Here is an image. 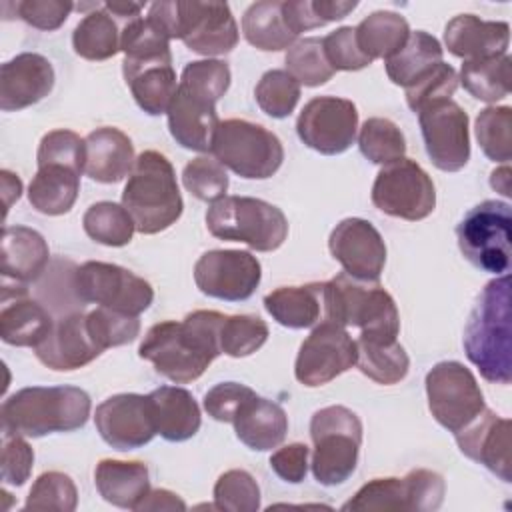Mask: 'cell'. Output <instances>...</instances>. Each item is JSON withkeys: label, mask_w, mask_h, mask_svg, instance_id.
<instances>
[{"label": "cell", "mask_w": 512, "mask_h": 512, "mask_svg": "<svg viewBox=\"0 0 512 512\" xmlns=\"http://www.w3.org/2000/svg\"><path fill=\"white\" fill-rule=\"evenodd\" d=\"M224 318L216 310H194L182 322H158L146 332L138 354L160 376L176 384H188L200 378L212 360L222 354L220 330Z\"/></svg>", "instance_id": "1"}, {"label": "cell", "mask_w": 512, "mask_h": 512, "mask_svg": "<svg viewBox=\"0 0 512 512\" xmlns=\"http://www.w3.org/2000/svg\"><path fill=\"white\" fill-rule=\"evenodd\" d=\"M230 86V68L222 60H196L184 66L168 108L172 138L188 150L210 152L220 124L216 102Z\"/></svg>", "instance_id": "2"}, {"label": "cell", "mask_w": 512, "mask_h": 512, "mask_svg": "<svg viewBox=\"0 0 512 512\" xmlns=\"http://www.w3.org/2000/svg\"><path fill=\"white\" fill-rule=\"evenodd\" d=\"M464 352L480 370L482 378L494 384L512 380V346H510V276L490 280L464 328Z\"/></svg>", "instance_id": "3"}, {"label": "cell", "mask_w": 512, "mask_h": 512, "mask_svg": "<svg viewBox=\"0 0 512 512\" xmlns=\"http://www.w3.org/2000/svg\"><path fill=\"white\" fill-rule=\"evenodd\" d=\"M90 396L76 386H28L2 402V430L28 438L72 432L90 416Z\"/></svg>", "instance_id": "4"}, {"label": "cell", "mask_w": 512, "mask_h": 512, "mask_svg": "<svg viewBox=\"0 0 512 512\" xmlns=\"http://www.w3.org/2000/svg\"><path fill=\"white\" fill-rule=\"evenodd\" d=\"M122 206L140 234L164 232L182 216L184 202L176 174L164 154L144 150L136 158L122 190Z\"/></svg>", "instance_id": "5"}, {"label": "cell", "mask_w": 512, "mask_h": 512, "mask_svg": "<svg viewBox=\"0 0 512 512\" xmlns=\"http://www.w3.org/2000/svg\"><path fill=\"white\" fill-rule=\"evenodd\" d=\"M148 18L170 40L178 38L202 56H222L238 44V26L226 2H154Z\"/></svg>", "instance_id": "6"}, {"label": "cell", "mask_w": 512, "mask_h": 512, "mask_svg": "<svg viewBox=\"0 0 512 512\" xmlns=\"http://www.w3.org/2000/svg\"><path fill=\"white\" fill-rule=\"evenodd\" d=\"M324 320L360 328V338L398 340L400 314L394 298L378 284L346 272L324 282ZM322 320V322H324Z\"/></svg>", "instance_id": "7"}, {"label": "cell", "mask_w": 512, "mask_h": 512, "mask_svg": "<svg viewBox=\"0 0 512 512\" xmlns=\"http://www.w3.org/2000/svg\"><path fill=\"white\" fill-rule=\"evenodd\" d=\"M206 228L214 238L244 242L252 250L272 252L288 236L284 212L260 198L224 196L206 210Z\"/></svg>", "instance_id": "8"}, {"label": "cell", "mask_w": 512, "mask_h": 512, "mask_svg": "<svg viewBox=\"0 0 512 512\" xmlns=\"http://www.w3.org/2000/svg\"><path fill=\"white\" fill-rule=\"evenodd\" d=\"M314 442L312 474L322 486L346 482L358 464L362 444V422L346 406H326L314 412L310 420Z\"/></svg>", "instance_id": "9"}, {"label": "cell", "mask_w": 512, "mask_h": 512, "mask_svg": "<svg viewBox=\"0 0 512 512\" xmlns=\"http://www.w3.org/2000/svg\"><path fill=\"white\" fill-rule=\"evenodd\" d=\"M210 152L224 168L248 180L270 178L284 160L280 138L262 124L242 118L218 124Z\"/></svg>", "instance_id": "10"}, {"label": "cell", "mask_w": 512, "mask_h": 512, "mask_svg": "<svg viewBox=\"0 0 512 512\" xmlns=\"http://www.w3.org/2000/svg\"><path fill=\"white\" fill-rule=\"evenodd\" d=\"M512 208L502 200H484L470 208L456 226L462 256L482 272L496 276L510 270Z\"/></svg>", "instance_id": "11"}, {"label": "cell", "mask_w": 512, "mask_h": 512, "mask_svg": "<svg viewBox=\"0 0 512 512\" xmlns=\"http://www.w3.org/2000/svg\"><path fill=\"white\" fill-rule=\"evenodd\" d=\"M72 288L82 302L130 316L142 314L154 300V290L148 280L128 268L98 260H88L74 270Z\"/></svg>", "instance_id": "12"}, {"label": "cell", "mask_w": 512, "mask_h": 512, "mask_svg": "<svg viewBox=\"0 0 512 512\" xmlns=\"http://www.w3.org/2000/svg\"><path fill=\"white\" fill-rule=\"evenodd\" d=\"M424 384L434 420L452 434L466 428L486 408L474 374L462 362L444 360L434 364Z\"/></svg>", "instance_id": "13"}, {"label": "cell", "mask_w": 512, "mask_h": 512, "mask_svg": "<svg viewBox=\"0 0 512 512\" xmlns=\"http://www.w3.org/2000/svg\"><path fill=\"white\" fill-rule=\"evenodd\" d=\"M372 204L394 218L424 220L436 208L434 182L418 162L404 156L376 174Z\"/></svg>", "instance_id": "14"}, {"label": "cell", "mask_w": 512, "mask_h": 512, "mask_svg": "<svg viewBox=\"0 0 512 512\" xmlns=\"http://www.w3.org/2000/svg\"><path fill=\"white\" fill-rule=\"evenodd\" d=\"M446 484L438 472L416 468L404 478H374L366 482L342 510H416L432 512L444 502Z\"/></svg>", "instance_id": "15"}, {"label": "cell", "mask_w": 512, "mask_h": 512, "mask_svg": "<svg viewBox=\"0 0 512 512\" xmlns=\"http://www.w3.org/2000/svg\"><path fill=\"white\" fill-rule=\"evenodd\" d=\"M426 154L442 172H458L470 160L468 114L452 98L428 104L418 112Z\"/></svg>", "instance_id": "16"}, {"label": "cell", "mask_w": 512, "mask_h": 512, "mask_svg": "<svg viewBox=\"0 0 512 512\" xmlns=\"http://www.w3.org/2000/svg\"><path fill=\"white\" fill-rule=\"evenodd\" d=\"M356 340L344 326L324 320L300 344L294 376L308 388L324 386L356 364Z\"/></svg>", "instance_id": "17"}, {"label": "cell", "mask_w": 512, "mask_h": 512, "mask_svg": "<svg viewBox=\"0 0 512 512\" xmlns=\"http://www.w3.org/2000/svg\"><path fill=\"white\" fill-rule=\"evenodd\" d=\"M358 130V110L352 100L316 96L304 104L298 120V138L312 150L334 156L346 152Z\"/></svg>", "instance_id": "18"}, {"label": "cell", "mask_w": 512, "mask_h": 512, "mask_svg": "<svg viewBox=\"0 0 512 512\" xmlns=\"http://www.w3.org/2000/svg\"><path fill=\"white\" fill-rule=\"evenodd\" d=\"M262 278L256 256L246 250H208L194 264V282L210 298L248 300Z\"/></svg>", "instance_id": "19"}, {"label": "cell", "mask_w": 512, "mask_h": 512, "mask_svg": "<svg viewBox=\"0 0 512 512\" xmlns=\"http://www.w3.org/2000/svg\"><path fill=\"white\" fill-rule=\"evenodd\" d=\"M94 424L102 440L122 452L140 448L158 434L148 396L132 392L114 394L100 402L94 412Z\"/></svg>", "instance_id": "20"}, {"label": "cell", "mask_w": 512, "mask_h": 512, "mask_svg": "<svg viewBox=\"0 0 512 512\" xmlns=\"http://www.w3.org/2000/svg\"><path fill=\"white\" fill-rule=\"evenodd\" d=\"M328 248L352 278L378 282L386 264V244L364 218H344L330 232Z\"/></svg>", "instance_id": "21"}, {"label": "cell", "mask_w": 512, "mask_h": 512, "mask_svg": "<svg viewBox=\"0 0 512 512\" xmlns=\"http://www.w3.org/2000/svg\"><path fill=\"white\" fill-rule=\"evenodd\" d=\"M34 354L46 368L70 372L96 360L102 350L90 336L86 314L72 312L54 320L46 338L34 348Z\"/></svg>", "instance_id": "22"}, {"label": "cell", "mask_w": 512, "mask_h": 512, "mask_svg": "<svg viewBox=\"0 0 512 512\" xmlns=\"http://www.w3.org/2000/svg\"><path fill=\"white\" fill-rule=\"evenodd\" d=\"M464 456L486 466L504 482H512L510 472V420L484 408L466 428L454 434Z\"/></svg>", "instance_id": "23"}, {"label": "cell", "mask_w": 512, "mask_h": 512, "mask_svg": "<svg viewBox=\"0 0 512 512\" xmlns=\"http://www.w3.org/2000/svg\"><path fill=\"white\" fill-rule=\"evenodd\" d=\"M54 78V68L42 54L14 56L0 68V108L12 112L40 102L54 88Z\"/></svg>", "instance_id": "24"}, {"label": "cell", "mask_w": 512, "mask_h": 512, "mask_svg": "<svg viewBox=\"0 0 512 512\" xmlns=\"http://www.w3.org/2000/svg\"><path fill=\"white\" fill-rule=\"evenodd\" d=\"M122 72L136 104L146 114L160 116L168 112L170 102L178 88L172 56L144 58V60L124 58Z\"/></svg>", "instance_id": "25"}, {"label": "cell", "mask_w": 512, "mask_h": 512, "mask_svg": "<svg viewBox=\"0 0 512 512\" xmlns=\"http://www.w3.org/2000/svg\"><path fill=\"white\" fill-rule=\"evenodd\" d=\"M54 320L50 312L36 300L28 298L24 284L16 290L2 286V310H0V336L10 346L36 348L50 332Z\"/></svg>", "instance_id": "26"}, {"label": "cell", "mask_w": 512, "mask_h": 512, "mask_svg": "<svg viewBox=\"0 0 512 512\" xmlns=\"http://www.w3.org/2000/svg\"><path fill=\"white\" fill-rule=\"evenodd\" d=\"M508 22L482 20L474 14H458L444 28V44L450 54L462 60L502 56L508 50Z\"/></svg>", "instance_id": "27"}, {"label": "cell", "mask_w": 512, "mask_h": 512, "mask_svg": "<svg viewBox=\"0 0 512 512\" xmlns=\"http://www.w3.org/2000/svg\"><path fill=\"white\" fill-rule=\"evenodd\" d=\"M84 172L100 184H114L126 178L134 168L132 140L118 128L102 126L92 130L86 138Z\"/></svg>", "instance_id": "28"}, {"label": "cell", "mask_w": 512, "mask_h": 512, "mask_svg": "<svg viewBox=\"0 0 512 512\" xmlns=\"http://www.w3.org/2000/svg\"><path fill=\"white\" fill-rule=\"evenodd\" d=\"M0 260L4 282L28 284L42 276L50 260V250L40 232L28 226H4Z\"/></svg>", "instance_id": "29"}, {"label": "cell", "mask_w": 512, "mask_h": 512, "mask_svg": "<svg viewBox=\"0 0 512 512\" xmlns=\"http://www.w3.org/2000/svg\"><path fill=\"white\" fill-rule=\"evenodd\" d=\"M232 424L238 440L258 452L280 446L288 432V416L284 408L256 394L238 408Z\"/></svg>", "instance_id": "30"}, {"label": "cell", "mask_w": 512, "mask_h": 512, "mask_svg": "<svg viewBox=\"0 0 512 512\" xmlns=\"http://www.w3.org/2000/svg\"><path fill=\"white\" fill-rule=\"evenodd\" d=\"M156 432L168 442L190 440L202 424L194 396L180 386H160L148 394Z\"/></svg>", "instance_id": "31"}, {"label": "cell", "mask_w": 512, "mask_h": 512, "mask_svg": "<svg viewBox=\"0 0 512 512\" xmlns=\"http://www.w3.org/2000/svg\"><path fill=\"white\" fill-rule=\"evenodd\" d=\"M94 484L98 494L116 508L136 510L150 492V474L144 462L104 458L96 464Z\"/></svg>", "instance_id": "32"}, {"label": "cell", "mask_w": 512, "mask_h": 512, "mask_svg": "<svg viewBox=\"0 0 512 512\" xmlns=\"http://www.w3.org/2000/svg\"><path fill=\"white\" fill-rule=\"evenodd\" d=\"M264 308L286 328H310L324 320V282L276 288L264 296Z\"/></svg>", "instance_id": "33"}, {"label": "cell", "mask_w": 512, "mask_h": 512, "mask_svg": "<svg viewBox=\"0 0 512 512\" xmlns=\"http://www.w3.org/2000/svg\"><path fill=\"white\" fill-rule=\"evenodd\" d=\"M80 174L82 172L64 164L38 166L28 186V200L32 208L46 216L70 212L78 198Z\"/></svg>", "instance_id": "34"}, {"label": "cell", "mask_w": 512, "mask_h": 512, "mask_svg": "<svg viewBox=\"0 0 512 512\" xmlns=\"http://www.w3.org/2000/svg\"><path fill=\"white\" fill-rule=\"evenodd\" d=\"M356 350V366L370 380L392 386L406 378L410 358L398 340L358 336Z\"/></svg>", "instance_id": "35"}, {"label": "cell", "mask_w": 512, "mask_h": 512, "mask_svg": "<svg viewBox=\"0 0 512 512\" xmlns=\"http://www.w3.org/2000/svg\"><path fill=\"white\" fill-rule=\"evenodd\" d=\"M242 32L248 44L264 52H278L296 42L282 16V2L262 0L246 8L242 16Z\"/></svg>", "instance_id": "36"}, {"label": "cell", "mask_w": 512, "mask_h": 512, "mask_svg": "<svg viewBox=\"0 0 512 512\" xmlns=\"http://www.w3.org/2000/svg\"><path fill=\"white\" fill-rule=\"evenodd\" d=\"M442 56L444 48L440 42L432 34L416 30L410 32L406 44L396 54L386 58V74L394 84L406 88L438 62H442Z\"/></svg>", "instance_id": "37"}, {"label": "cell", "mask_w": 512, "mask_h": 512, "mask_svg": "<svg viewBox=\"0 0 512 512\" xmlns=\"http://www.w3.org/2000/svg\"><path fill=\"white\" fill-rule=\"evenodd\" d=\"M354 30L360 50L372 62L378 58L386 60L396 54L410 36V26L406 18L390 10L372 12Z\"/></svg>", "instance_id": "38"}, {"label": "cell", "mask_w": 512, "mask_h": 512, "mask_svg": "<svg viewBox=\"0 0 512 512\" xmlns=\"http://www.w3.org/2000/svg\"><path fill=\"white\" fill-rule=\"evenodd\" d=\"M120 34L112 14L104 10V4H98L74 28L72 46L84 60H108L120 52Z\"/></svg>", "instance_id": "39"}, {"label": "cell", "mask_w": 512, "mask_h": 512, "mask_svg": "<svg viewBox=\"0 0 512 512\" xmlns=\"http://www.w3.org/2000/svg\"><path fill=\"white\" fill-rule=\"evenodd\" d=\"M510 56L464 60L458 82L482 102H498L510 94Z\"/></svg>", "instance_id": "40"}, {"label": "cell", "mask_w": 512, "mask_h": 512, "mask_svg": "<svg viewBox=\"0 0 512 512\" xmlns=\"http://www.w3.org/2000/svg\"><path fill=\"white\" fill-rule=\"evenodd\" d=\"M82 226L88 238L112 248L126 246L136 230L126 208L108 200L92 204L82 216Z\"/></svg>", "instance_id": "41"}, {"label": "cell", "mask_w": 512, "mask_h": 512, "mask_svg": "<svg viewBox=\"0 0 512 512\" xmlns=\"http://www.w3.org/2000/svg\"><path fill=\"white\" fill-rule=\"evenodd\" d=\"M358 146L372 164H390L406 154V140L402 130L388 118H368L358 134Z\"/></svg>", "instance_id": "42"}, {"label": "cell", "mask_w": 512, "mask_h": 512, "mask_svg": "<svg viewBox=\"0 0 512 512\" xmlns=\"http://www.w3.org/2000/svg\"><path fill=\"white\" fill-rule=\"evenodd\" d=\"M286 72L304 86L326 84L334 76V68L328 64L322 40L316 36L294 42L286 52Z\"/></svg>", "instance_id": "43"}, {"label": "cell", "mask_w": 512, "mask_h": 512, "mask_svg": "<svg viewBox=\"0 0 512 512\" xmlns=\"http://www.w3.org/2000/svg\"><path fill=\"white\" fill-rule=\"evenodd\" d=\"M512 108L510 106H488L476 116V138L482 152L492 162L508 164L512 158Z\"/></svg>", "instance_id": "44"}, {"label": "cell", "mask_w": 512, "mask_h": 512, "mask_svg": "<svg viewBox=\"0 0 512 512\" xmlns=\"http://www.w3.org/2000/svg\"><path fill=\"white\" fill-rule=\"evenodd\" d=\"M268 340V324L260 316L234 314L226 316L220 330L222 354L244 358L254 354Z\"/></svg>", "instance_id": "45"}, {"label": "cell", "mask_w": 512, "mask_h": 512, "mask_svg": "<svg viewBox=\"0 0 512 512\" xmlns=\"http://www.w3.org/2000/svg\"><path fill=\"white\" fill-rule=\"evenodd\" d=\"M260 110L272 118H286L300 100V84L286 70H268L254 88Z\"/></svg>", "instance_id": "46"}, {"label": "cell", "mask_w": 512, "mask_h": 512, "mask_svg": "<svg viewBox=\"0 0 512 512\" xmlns=\"http://www.w3.org/2000/svg\"><path fill=\"white\" fill-rule=\"evenodd\" d=\"M78 506V490L74 480L64 472H44L32 484L26 498V510H60L72 512Z\"/></svg>", "instance_id": "47"}, {"label": "cell", "mask_w": 512, "mask_h": 512, "mask_svg": "<svg viewBox=\"0 0 512 512\" xmlns=\"http://www.w3.org/2000/svg\"><path fill=\"white\" fill-rule=\"evenodd\" d=\"M214 508L228 512H256L260 508V488L246 470H228L214 484Z\"/></svg>", "instance_id": "48"}, {"label": "cell", "mask_w": 512, "mask_h": 512, "mask_svg": "<svg viewBox=\"0 0 512 512\" xmlns=\"http://www.w3.org/2000/svg\"><path fill=\"white\" fill-rule=\"evenodd\" d=\"M120 50L124 52V58L132 60L172 56L170 38L148 16H138L124 24L120 34Z\"/></svg>", "instance_id": "49"}, {"label": "cell", "mask_w": 512, "mask_h": 512, "mask_svg": "<svg viewBox=\"0 0 512 512\" xmlns=\"http://www.w3.org/2000/svg\"><path fill=\"white\" fill-rule=\"evenodd\" d=\"M88 330L98 348L104 352L106 348L124 346L132 342L140 332L138 316H130L124 312H116L104 306L86 314Z\"/></svg>", "instance_id": "50"}, {"label": "cell", "mask_w": 512, "mask_h": 512, "mask_svg": "<svg viewBox=\"0 0 512 512\" xmlns=\"http://www.w3.org/2000/svg\"><path fill=\"white\" fill-rule=\"evenodd\" d=\"M184 188L202 202H216L226 196L228 172L212 156H198L182 170Z\"/></svg>", "instance_id": "51"}, {"label": "cell", "mask_w": 512, "mask_h": 512, "mask_svg": "<svg viewBox=\"0 0 512 512\" xmlns=\"http://www.w3.org/2000/svg\"><path fill=\"white\" fill-rule=\"evenodd\" d=\"M458 74L456 70L446 64L438 62L434 68H430L426 74H422L418 80H414L410 86H406V104L410 110L420 112L432 102L450 98L458 88Z\"/></svg>", "instance_id": "52"}, {"label": "cell", "mask_w": 512, "mask_h": 512, "mask_svg": "<svg viewBox=\"0 0 512 512\" xmlns=\"http://www.w3.org/2000/svg\"><path fill=\"white\" fill-rule=\"evenodd\" d=\"M84 160H86V144L76 132L60 128L42 136L38 154H36L38 166L64 164L78 172H84Z\"/></svg>", "instance_id": "53"}, {"label": "cell", "mask_w": 512, "mask_h": 512, "mask_svg": "<svg viewBox=\"0 0 512 512\" xmlns=\"http://www.w3.org/2000/svg\"><path fill=\"white\" fill-rule=\"evenodd\" d=\"M322 48L328 64L336 70H362L372 64V60L360 50L356 42V30L352 26H342L322 38Z\"/></svg>", "instance_id": "54"}, {"label": "cell", "mask_w": 512, "mask_h": 512, "mask_svg": "<svg viewBox=\"0 0 512 512\" xmlns=\"http://www.w3.org/2000/svg\"><path fill=\"white\" fill-rule=\"evenodd\" d=\"M34 464V450L32 446L22 438V434L2 430V480L4 484L22 486L32 472Z\"/></svg>", "instance_id": "55"}, {"label": "cell", "mask_w": 512, "mask_h": 512, "mask_svg": "<svg viewBox=\"0 0 512 512\" xmlns=\"http://www.w3.org/2000/svg\"><path fill=\"white\" fill-rule=\"evenodd\" d=\"M256 392L240 382H220L212 386L204 396V410L218 422L234 420L238 408Z\"/></svg>", "instance_id": "56"}, {"label": "cell", "mask_w": 512, "mask_h": 512, "mask_svg": "<svg viewBox=\"0 0 512 512\" xmlns=\"http://www.w3.org/2000/svg\"><path fill=\"white\" fill-rule=\"evenodd\" d=\"M72 10L74 4L68 0H22L16 4L18 18L32 28L48 32L60 28Z\"/></svg>", "instance_id": "57"}, {"label": "cell", "mask_w": 512, "mask_h": 512, "mask_svg": "<svg viewBox=\"0 0 512 512\" xmlns=\"http://www.w3.org/2000/svg\"><path fill=\"white\" fill-rule=\"evenodd\" d=\"M308 454L310 450L302 442L282 446L270 456V468L284 482L300 484L308 472Z\"/></svg>", "instance_id": "58"}, {"label": "cell", "mask_w": 512, "mask_h": 512, "mask_svg": "<svg viewBox=\"0 0 512 512\" xmlns=\"http://www.w3.org/2000/svg\"><path fill=\"white\" fill-rule=\"evenodd\" d=\"M282 16L292 34H300L312 28L324 26L312 0H288L282 2Z\"/></svg>", "instance_id": "59"}, {"label": "cell", "mask_w": 512, "mask_h": 512, "mask_svg": "<svg viewBox=\"0 0 512 512\" xmlns=\"http://www.w3.org/2000/svg\"><path fill=\"white\" fill-rule=\"evenodd\" d=\"M138 512H146V510H186V502L170 492V490H164V488H156V490H150L144 500L136 506Z\"/></svg>", "instance_id": "60"}, {"label": "cell", "mask_w": 512, "mask_h": 512, "mask_svg": "<svg viewBox=\"0 0 512 512\" xmlns=\"http://www.w3.org/2000/svg\"><path fill=\"white\" fill-rule=\"evenodd\" d=\"M312 2H314V8L324 24L342 20L358 6L356 0H312Z\"/></svg>", "instance_id": "61"}, {"label": "cell", "mask_w": 512, "mask_h": 512, "mask_svg": "<svg viewBox=\"0 0 512 512\" xmlns=\"http://www.w3.org/2000/svg\"><path fill=\"white\" fill-rule=\"evenodd\" d=\"M0 180H2L4 210L8 212V208L12 206V202L18 200L20 194H22V180L18 178V174H12L10 170H2V172H0Z\"/></svg>", "instance_id": "62"}, {"label": "cell", "mask_w": 512, "mask_h": 512, "mask_svg": "<svg viewBox=\"0 0 512 512\" xmlns=\"http://www.w3.org/2000/svg\"><path fill=\"white\" fill-rule=\"evenodd\" d=\"M104 10L110 12L116 18H124V20H134L140 16L142 4H134V2H104Z\"/></svg>", "instance_id": "63"}, {"label": "cell", "mask_w": 512, "mask_h": 512, "mask_svg": "<svg viewBox=\"0 0 512 512\" xmlns=\"http://www.w3.org/2000/svg\"><path fill=\"white\" fill-rule=\"evenodd\" d=\"M490 184H492V188L496 190V192H500V194H504V196H510L512 192H510V168H508V164H504L502 168H498V170H494L492 174H490Z\"/></svg>", "instance_id": "64"}]
</instances>
